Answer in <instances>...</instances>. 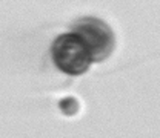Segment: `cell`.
Segmentation results:
<instances>
[{
  "label": "cell",
  "mask_w": 160,
  "mask_h": 138,
  "mask_svg": "<svg viewBox=\"0 0 160 138\" xmlns=\"http://www.w3.org/2000/svg\"><path fill=\"white\" fill-rule=\"evenodd\" d=\"M59 107L65 115L72 117V115H76L79 112L80 103H79V100L74 98V97H65V98H62L59 101Z\"/></svg>",
  "instance_id": "obj_3"
},
{
  "label": "cell",
  "mask_w": 160,
  "mask_h": 138,
  "mask_svg": "<svg viewBox=\"0 0 160 138\" xmlns=\"http://www.w3.org/2000/svg\"><path fill=\"white\" fill-rule=\"evenodd\" d=\"M71 32L76 34L88 48L92 63H100L106 60L116 46V37L108 23L96 17H88L76 21L71 28Z\"/></svg>",
  "instance_id": "obj_2"
},
{
  "label": "cell",
  "mask_w": 160,
  "mask_h": 138,
  "mask_svg": "<svg viewBox=\"0 0 160 138\" xmlns=\"http://www.w3.org/2000/svg\"><path fill=\"white\" fill-rule=\"evenodd\" d=\"M51 59L57 69L71 77L85 74L92 64L88 48L72 32H65L56 37L51 46Z\"/></svg>",
  "instance_id": "obj_1"
}]
</instances>
